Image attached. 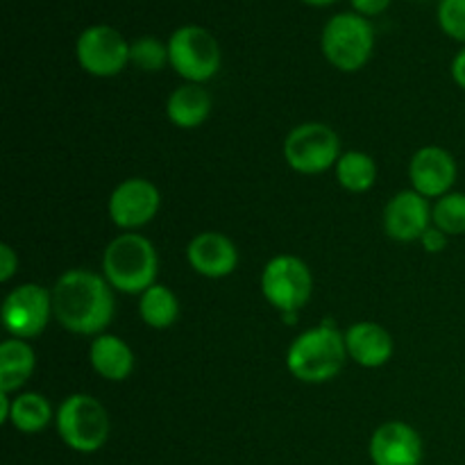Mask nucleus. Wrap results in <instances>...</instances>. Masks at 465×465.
<instances>
[{"mask_svg": "<svg viewBox=\"0 0 465 465\" xmlns=\"http://www.w3.org/2000/svg\"><path fill=\"white\" fill-rule=\"evenodd\" d=\"M345 359H350L345 334L334 325L322 322L313 330L302 331L291 343L286 352V368L304 384H325L343 371Z\"/></svg>", "mask_w": 465, "mask_h": 465, "instance_id": "obj_2", "label": "nucleus"}, {"mask_svg": "<svg viewBox=\"0 0 465 465\" xmlns=\"http://www.w3.org/2000/svg\"><path fill=\"white\" fill-rule=\"evenodd\" d=\"M162 207V193L157 186L143 177H130L121 182L109 195V218L116 227L134 232L148 225Z\"/></svg>", "mask_w": 465, "mask_h": 465, "instance_id": "obj_11", "label": "nucleus"}, {"mask_svg": "<svg viewBox=\"0 0 465 465\" xmlns=\"http://www.w3.org/2000/svg\"><path fill=\"white\" fill-rule=\"evenodd\" d=\"M53 404L41 393H21L12 398L9 425L21 434H39L53 420Z\"/></svg>", "mask_w": 465, "mask_h": 465, "instance_id": "obj_22", "label": "nucleus"}, {"mask_svg": "<svg viewBox=\"0 0 465 465\" xmlns=\"http://www.w3.org/2000/svg\"><path fill=\"white\" fill-rule=\"evenodd\" d=\"M450 73H452V80L457 82L459 89L465 91V45L454 54L452 66H450Z\"/></svg>", "mask_w": 465, "mask_h": 465, "instance_id": "obj_29", "label": "nucleus"}, {"mask_svg": "<svg viewBox=\"0 0 465 465\" xmlns=\"http://www.w3.org/2000/svg\"><path fill=\"white\" fill-rule=\"evenodd\" d=\"M186 262L198 275L223 280L239 266V250L230 236L221 232H203L191 239L186 248Z\"/></svg>", "mask_w": 465, "mask_h": 465, "instance_id": "obj_15", "label": "nucleus"}, {"mask_svg": "<svg viewBox=\"0 0 465 465\" xmlns=\"http://www.w3.org/2000/svg\"><path fill=\"white\" fill-rule=\"evenodd\" d=\"M313 275L307 263L293 254H277L262 271V293L268 304L286 313H295L309 302Z\"/></svg>", "mask_w": 465, "mask_h": 465, "instance_id": "obj_8", "label": "nucleus"}, {"mask_svg": "<svg viewBox=\"0 0 465 465\" xmlns=\"http://www.w3.org/2000/svg\"><path fill=\"white\" fill-rule=\"evenodd\" d=\"M304 5H312V7H327V5H334L336 0H302Z\"/></svg>", "mask_w": 465, "mask_h": 465, "instance_id": "obj_31", "label": "nucleus"}, {"mask_svg": "<svg viewBox=\"0 0 465 465\" xmlns=\"http://www.w3.org/2000/svg\"><path fill=\"white\" fill-rule=\"evenodd\" d=\"M348 357L361 368H381L393 357V339L381 325L371 321L354 322L345 331Z\"/></svg>", "mask_w": 465, "mask_h": 465, "instance_id": "obj_16", "label": "nucleus"}, {"mask_svg": "<svg viewBox=\"0 0 465 465\" xmlns=\"http://www.w3.org/2000/svg\"><path fill=\"white\" fill-rule=\"evenodd\" d=\"M168 64L186 82L204 84L221 68V45L209 30L200 25H182L168 36Z\"/></svg>", "mask_w": 465, "mask_h": 465, "instance_id": "obj_6", "label": "nucleus"}, {"mask_svg": "<svg viewBox=\"0 0 465 465\" xmlns=\"http://www.w3.org/2000/svg\"><path fill=\"white\" fill-rule=\"evenodd\" d=\"M284 159L300 175H321L341 159V139L325 123H302L284 139Z\"/></svg>", "mask_w": 465, "mask_h": 465, "instance_id": "obj_7", "label": "nucleus"}, {"mask_svg": "<svg viewBox=\"0 0 465 465\" xmlns=\"http://www.w3.org/2000/svg\"><path fill=\"white\" fill-rule=\"evenodd\" d=\"M436 18L450 39L465 45V0H439Z\"/></svg>", "mask_w": 465, "mask_h": 465, "instance_id": "obj_25", "label": "nucleus"}, {"mask_svg": "<svg viewBox=\"0 0 465 465\" xmlns=\"http://www.w3.org/2000/svg\"><path fill=\"white\" fill-rule=\"evenodd\" d=\"M53 291L41 284H21L3 300V325L14 339H35L53 318Z\"/></svg>", "mask_w": 465, "mask_h": 465, "instance_id": "obj_10", "label": "nucleus"}, {"mask_svg": "<svg viewBox=\"0 0 465 465\" xmlns=\"http://www.w3.org/2000/svg\"><path fill=\"white\" fill-rule=\"evenodd\" d=\"M54 425L64 445L80 454H94L104 448L112 430L104 404L86 393L68 395L54 413Z\"/></svg>", "mask_w": 465, "mask_h": 465, "instance_id": "obj_5", "label": "nucleus"}, {"mask_svg": "<svg viewBox=\"0 0 465 465\" xmlns=\"http://www.w3.org/2000/svg\"><path fill=\"white\" fill-rule=\"evenodd\" d=\"M350 5L354 7V12L368 18V16H377V14L386 12L391 0H350Z\"/></svg>", "mask_w": 465, "mask_h": 465, "instance_id": "obj_28", "label": "nucleus"}, {"mask_svg": "<svg viewBox=\"0 0 465 465\" xmlns=\"http://www.w3.org/2000/svg\"><path fill=\"white\" fill-rule=\"evenodd\" d=\"M431 225L448 236L465 234V193L450 191L448 195L431 204Z\"/></svg>", "mask_w": 465, "mask_h": 465, "instance_id": "obj_23", "label": "nucleus"}, {"mask_svg": "<svg viewBox=\"0 0 465 465\" xmlns=\"http://www.w3.org/2000/svg\"><path fill=\"white\" fill-rule=\"evenodd\" d=\"M130 64L145 73L162 71L168 64V44L157 36H139L130 44Z\"/></svg>", "mask_w": 465, "mask_h": 465, "instance_id": "obj_24", "label": "nucleus"}, {"mask_svg": "<svg viewBox=\"0 0 465 465\" xmlns=\"http://www.w3.org/2000/svg\"><path fill=\"white\" fill-rule=\"evenodd\" d=\"M457 175V159L440 145H425L413 154L411 163H409L411 189L427 200H439L448 195L454 189Z\"/></svg>", "mask_w": 465, "mask_h": 465, "instance_id": "obj_12", "label": "nucleus"}, {"mask_svg": "<svg viewBox=\"0 0 465 465\" xmlns=\"http://www.w3.org/2000/svg\"><path fill=\"white\" fill-rule=\"evenodd\" d=\"M372 465H420L422 439L411 425L400 420L377 427L371 439Z\"/></svg>", "mask_w": 465, "mask_h": 465, "instance_id": "obj_14", "label": "nucleus"}, {"mask_svg": "<svg viewBox=\"0 0 465 465\" xmlns=\"http://www.w3.org/2000/svg\"><path fill=\"white\" fill-rule=\"evenodd\" d=\"M448 241H450V236L445 234V232H440L439 227L431 225L430 230H427L425 234H422L420 245H422V248H425V252L439 254V252H443L445 248H448Z\"/></svg>", "mask_w": 465, "mask_h": 465, "instance_id": "obj_27", "label": "nucleus"}, {"mask_svg": "<svg viewBox=\"0 0 465 465\" xmlns=\"http://www.w3.org/2000/svg\"><path fill=\"white\" fill-rule=\"evenodd\" d=\"M139 316L153 330H168L180 318V300L168 286L153 284L139 295Z\"/></svg>", "mask_w": 465, "mask_h": 465, "instance_id": "obj_20", "label": "nucleus"}, {"mask_svg": "<svg viewBox=\"0 0 465 465\" xmlns=\"http://www.w3.org/2000/svg\"><path fill=\"white\" fill-rule=\"evenodd\" d=\"M212 114V95L203 84L184 82L177 86L166 103V116L180 130H195Z\"/></svg>", "mask_w": 465, "mask_h": 465, "instance_id": "obj_18", "label": "nucleus"}, {"mask_svg": "<svg viewBox=\"0 0 465 465\" xmlns=\"http://www.w3.org/2000/svg\"><path fill=\"white\" fill-rule=\"evenodd\" d=\"M36 352L27 341L7 339L0 345V393H14L32 377Z\"/></svg>", "mask_w": 465, "mask_h": 465, "instance_id": "obj_19", "label": "nucleus"}, {"mask_svg": "<svg viewBox=\"0 0 465 465\" xmlns=\"http://www.w3.org/2000/svg\"><path fill=\"white\" fill-rule=\"evenodd\" d=\"M91 368L107 381H125L134 371V352L116 334H98L89 348Z\"/></svg>", "mask_w": 465, "mask_h": 465, "instance_id": "obj_17", "label": "nucleus"}, {"mask_svg": "<svg viewBox=\"0 0 465 465\" xmlns=\"http://www.w3.org/2000/svg\"><path fill=\"white\" fill-rule=\"evenodd\" d=\"M334 171L341 189L350 191V193H366L377 182L375 159L361 150H348V153L341 154Z\"/></svg>", "mask_w": 465, "mask_h": 465, "instance_id": "obj_21", "label": "nucleus"}, {"mask_svg": "<svg viewBox=\"0 0 465 465\" xmlns=\"http://www.w3.org/2000/svg\"><path fill=\"white\" fill-rule=\"evenodd\" d=\"M322 57L343 73H354L368 64L375 50V27L357 12L334 14L321 35Z\"/></svg>", "mask_w": 465, "mask_h": 465, "instance_id": "obj_4", "label": "nucleus"}, {"mask_svg": "<svg viewBox=\"0 0 465 465\" xmlns=\"http://www.w3.org/2000/svg\"><path fill=\"white\" fill-rule=\"evenodd\" d=\"M54 321L77 336H98L114 318L112 284L104 275L75 268L57 277L53 289Z\"/></svg>", "mask_w": 465, "mask_h": 465, "instance_id": "obj_1", "label": "nucleus"}, {"mask_svg": "<svg viewBox=\"0 0 465 465\" xmlns=\"http://www.w3.org/2000/svg\"><path fill=\"white\" fill-rule=\"evenodd\" d=\"M157 250L145 236L127 232L109 241L103 254V275L114 291L141 295L157 284Z\"/></svg>", "mask_w": 465, "mask_h": 465, "instance_id": "obj_3", "label": "nucleus"}, {"mask_svg": "<svg viewBox=\"0 0 465 465\" xmlns=\"http://www.w3.org/2000/svg\"><path fill=\"white\" fill-rule=\"evenodd\" d=\"M431 227L430 200L418 191H400L384 209V230L398 243H413Z\"/></svg>", "mask_w": 465, "mask_h": 465, "instance_id": "obj_13", "label": "nucleus"}, {"mask_svg": "<svg viewBox=\"0 0 465 465\" xmlns=\"http://www.w3.org/2000/svg\"><path fill=\"white\" fill-rule=\"evenodd\" d=\"M75 57L82 71L94 77H114L130 64V44L112 25H89L75 44Z\"/></svg>", "mask_w": 465, "mask_h": 465, "instance_id": "obj_9", "label": "nucleus"}, {"mask_svg": "<svg viewBox=\"0 0 465 465\" xmlns=\"http://www.w3.org/2000/svg\"><path fill=\"white\" fill-rule=\"evenodd\" d=\"M9 416H12V395L0 393V422L7 425Z\"/></svg>", "mask_w": 465, "mask_h": 465, "instance_id": "obj_30", "label": "nucleus"}, {"mask_svg": "<svg viewBox=\"0 0 465 465\" xmlns=\"http://www.w3.org/2000/svg\"><path fill=\"white\" fill-rule=\"evenodd\" d=\"M16 271H18L16 252H14V248L9 243H3L0 245V282L7 284V282L16 275Z\"/></svg>", "mask_w": 465, "mask_h": 465, "instance_id": "obj_26", "label": "nucleus"}]
</instances>
